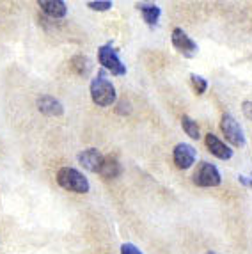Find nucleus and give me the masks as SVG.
<instances>
[{"instance_id":"nucleus-2","label":"nucleus","mask_w":252,"mask_h":254,"mask_svg":"<svg viewBox=\"0 0 252 254\" xmlns=\"http://www.w3.org/2000/svg\"><path fill=\"white\" fill-rule=\"evenodd\" d=\"M57 183L64 190L75 192V194H87L91 189L89 180L75 167H61L57 171Z\"/></svg>"},{"instance_id":"nucleus-9","label":"nucleus","mask_w":252,"mask_h":254,"mask_svg":"<svg viewBox=\"0 0 252 254\" xmlns=\"http://www.w3.org/2000/svg\"><path fill=\"white\" fill-rule=\"evenodd\" d=\"M204 142H206L208 151H210L213 157L220 158V160H229V158L233 157V149L229 148L226 142H222L215 133H206Z\"/></svg>"},{"instance_id":"nucleus-8","label":"nucleus","mask_w":252,"mask_h":254,"mask_svg":"<svg viewBox=\"0 0 252 254\" xmlns=\"http://www.w3.org/2000/svg\"><path fill=\"white\" fill-rule=\"evenodd\" d=\"M103 155L100 153V149L89 148L84 149L82 153H78V164L84 167L89 173H100L101 164H103Z\"/></svg>"},{"instance_id":"nucleus-14","label":"nucleus","mask_w":252,"mask_h":254,"mask_svg":"<svg viewBox=\"0 0 252 254\" xmlns=\"http://www.w3.org/2000/svg\"><path fill=\"white\" fill-rule=\"evenodd\" d=\"M69 66L80 76H87L91 73V69H93V63H91V59H89L87 55H75L71 59V63H69Z\"/></svg>"},{"instance_id":"nucleus-4","label":"nucleus","mask_w":252,"mask_h":254,"mask_svg":"<svg viewBox=\"0 0 252 254\" xmlns=\"http://www.w3.org/2000/svg\"><path fill=\"white\" fill-rule=\"evenodd\" d=\"M98 61L105 69H109L112 75L123 76L126 75V66L121 63L118 52L114 50L112 45H103V47L98 48Z\"/></svg>"},{"instance_id":"nucleus-19","label":"nucleus","mask_w":252,"mask_h":254,"mask_svg":"<svg viewBox=\"0 0 252 254\" xmlns=\"http://www.w3.org/2000/svg\"><path fill=\"white\" fill-rule=\"evenodd\" d=\"M242 112H244L245 118L252 121V102H249V100H247V102L242 103Z\"/></svg>"},{"instance_id":"nucleus-3","label":"nucleus","mask_w":252,"mask_h":254,"mask_svg":"<svg viewBox=\"0 0 252 254\" xmlns=\"http://www.w3.org/2000/svg\"><path fill=\"white\" fill-rule=\"evenodd\" d=\"M220 130H222L224 137H226V140L229 144H233L235 148H244L245 146L244 130H242L240 123L229 112H226L222 116V119H220Z\"/></svg>"},{"instance_id":"nucleus-16","label":"nucleus","mask_w":252,"mask_h":254,"mask_svg":"<svg viewBox=\"0 0 252 254\" xmlns=\"http://www.w3.org/2000/svg\"><path fill=\"white\" fill-rule=\"evenodd\" d=\"M190 82H192L193 91H195L197 94H204L206 89H208V82H206V78H202L201 75L192 73V75H190Z\"/></svg>"},{"instance_id":"nucleus-1","label":"nucleus","mask_w":252,"mask_h":254,"mask_svg":"<svg viewBox=\"0 0 252 254\" xmlns=\"http://www.w3.org/2000/svg\"><path fill=\"white\" fill-rule=\"evenodd\" d=\"M89 91H91V100H93L98 107L114 105V103H116V98H118L116 87H114L112 82L105 76V71H100L96 78H93Z\"/></svg>"},{"instance_id":"nucleus-13","label":"nucleus","mask_w":252,"mask_h":254,"mask_svg":"<svg viewBox=\"0 0 252 254\" xmlns=\"http://www.w3.org/2000/svg\"><path fill=\"white\" fill-rule=\"evenodd\" d=\"M137 9L142 14L144 21L147 25H156L160 20V14H162V9L158 7L156 4H147V2H139L137 4Z\"/></svg>"},{"instance_id":"nucleus-12","label":"nucleus","mask_w":252,"mask_h":254,"mask_svg":"<svg viewBox=\"0 0 252 254\" xmlns=\"http://www.w3.org/2000/svg\"><path fill=\"white\" fill-rule=\"evenodd\" d=\"M121 173H123V167H121V164H119L118 158L116 157H105L98 174L105 180H114V178H118V176H121Z\"/></svg>"},{"instance_id":"nucleus-11","label":"nucleus","mask_w":252,"mask_h":254,"mask_svg":"<svg viewBox=\"0 0 252 254\" xmlns=\"http://www.w3.org/2000/svg\"><path fill=\"white\" fill-rule=\"evenodd\" d=\"M38 5L45 14H48L54 20H59L67 14V5L63 0H39Z\"/></svg>"},{"instance_id":"nucleus-6","label":"nucleus","mask_w":252,"mask_h":254,"mask_svg":"<svg viewBox=\"0 0 252 254\" xmlns=\"http://www.w3.org/2000/svg\"><path fill=\"white\" fill-rule=\"evenodd\" d=\"M173 47L176 48L180 54H183L185 57H189V59H192V57H195L199 52V47L197 43L193 41L192 38H190L189 34H187L185 30L180 29V27H176V29L173 30Z\"/></svg>"},{"instance_id":"nucleus-5","label":"nucleus","mask_w":252,"mask_h":254,"mask_svg":"<svg viewBox=\"0 0 252 254\" xmlns=\"http://www.w3.org/2000/svg\"><path fill=\"white\" fill-rule=\"evenodd\" d=\"M193 183L197 187H219L222 182L220 171L210 162H201L197 169L193 171Z\"/></svg>"},{"instance_id":"nucleus-21","label":"nucleus","mask_w":252,"mask_h":254,"mask_svg":"<svg viewBox=\"0 0 252 254\" xmlns=\"http://www.w3.org/2000/svg\"><path fill=\"white\" fill-rule=\"evenodd\" d=\"M249 187H252V176H251V180H249Z\"/></svg>"},{"instance_id":"nucleus-7","label":"nucleus","mask_w":252,"mask_h":254,"mask_svg":"<svg viewBox=\"0 0 252 254\" xmlns=\"http://www.w3.org/2000/svg\"><path fill=\"white\" fill-rule=\"evenodd\" d=\"M195 158H197V151H195L193 146L187 144V142L176 144V148H174V151H173V160L178 169H183V171L190 169V167L195 164Z\"/></svg>"},{"instance_id":"nucleus-18","label":"nucleus","mask_w":252,"mask_h":254,"mask_svg":"<svg viewBox=\"0 0 252 254\" xmlns=\"http://www.w3.org/2000/svg\"><path fill=\"white\" fill-rule=\"evenodd\" d=\"M121 254H142L140 249L133 244H123L121 246Z\"/></svg>"},{"instance_id":"nucleus-15","label":"nucleus","mask_w":252,"mask_h":254,"mask_svg":"<svg viewBox=\"0 0 252 254\" xmlns=\"http://www.w3.org/2000/svg\"><path fill=\"white\" fill-rule=\"evenodd\" d=\"M181 127L185 130V133L190 137V139H201V131H199V125L197 121H193L190 116H183L181 118Z\"/></svg>"},{"instance_id":"nucleus-10","label":"nucleus","mask_w":252,"mask_h":254,"mask_svg":"<svg viewBox=\"0 0 252 254\" xmlns=\"http://www.w3.org/2000/svg\"><path fill=\"white\" fill-rule=\"evenodd\" d=\"M36 105H38V110L41 112V114L50 116V118L64 114L63 103H61L59 100H55L54 96H48V94H43V96H39L38 102H36Z\"/></svg>"},{"instance_id":"nucleus-20","label":"nucleus","mask_w":252,"mask_h":254,"mask_svg":"<svg viewBox=\"0 0 252 254\" xmlns=\"http://www.w3.org/2000/svg\"><path fill=\"white\" fill-rule=\"evenodd\" d=\"M238 180H240V183H242V185L249 187V178H247V176H242V174H240Z\"/></svg>"},{"instance_id":"nucleus-22","label":"nucleus","mask_w":252,"mask_h":254,"mask_svg":"<svg viewBox=\"0 0 252 254\" xmlns=\"http://www.w3.org/2000/svg\"><path fill=\"white\" fill-rule=\"evenodd\" d=\"M206 254H217V253H213V251H208V253H206Z\"/></svg>"},{"instance_id":"nucleus-17","label":"nucleus","mask_w":252,"mask_h":254,"mask_svg":"<svg viewBox=\"0 0 252 254\" xmlns=\"http://www.w3.org/2000/svg\"><path fill=\"white\" fill-rule=\"evenodd\" d=\"M112 2L109 0H94V2H87V7L93 9V11H109L112 9Z\"/></svg>"}]
</instances>
